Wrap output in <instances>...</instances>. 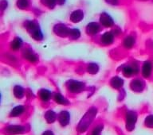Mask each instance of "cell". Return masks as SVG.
<instances>
[{"instance_id":"6da1fadb","label":"cell","mask_w":153,"mask_h":135,"mask_svg":"<svg viewBox=\"0 0 153 135\" xmlns=\"http://www.w3.org/2000/svg\"><path fill=\"white\" fill-rule=\"evenodd\" d=\"M96 114H97V110L93 109V108L89 110L87 112V114L84 116V118L79 124V130L81 132H84L86 129L88 128V125L91 123V122L93 121V118Z\"/></svg>"},{"instance_id":"7a4b0ae2","label":"cell","mask_w":153,"mask_h":135,"mask_svg":"<svg viewBox=\"0 0 153 135\" xmlns=\"http://www.w3.org/2000/svg\"><path fill=\"white\" fill-rule=\"evenodd\" d=\"M136 114L133 111H129L127 114L126 126L128 131H132L135 127V124L136 122Z\"/></svg>"},{"instance_id":"3957f363","label":"cell","mask_w":153,"mask_h":135,"mask_svg":"<svg viewBox=\"0 0 153 135\" xmlns=\"http://www.w3.org/2000/svg\"><path fill=\"white\" fill-rule=\"evenodd\" d=\"M100 20L103 26H106V27L111 26L112 24H113V20L112 19V18H111L108 14H105V13H103V14L100 15Z\"/></svg>"},{"instance_id":"277c9868","label":"cell","mask_w":153,"mask_h":135,"mask_svg":"<svg viewBox=\"0 0 153 135\" xmlns=\"http://www.w3.org/2000/svg\"><path fill=\"white\" fill-rule=\"evenodd\" d=\"M84 18V14L83 12L78 10H75L74 12H73L70 16V18L74 22H78V21H81Z\"/></svg>"},{"instance_id":"5b68a950","label":"cell","mask_w":153,"mask_h":135,"mask_svg":"<svg viewBox=\"0 0 153 135\" xmlns=\"http://www.w3.org/2000/svg\"><path fill=\"white\" fill-rule=\"evenodd\" d=\"M59 121L62 126H66L69 122V114L67 111H62L59 115Z\"/></svg>"},{"instance_id":"8992f818","label":"cell","mask_w":153,"mask_h":135,"mask_svg":"<svg viewBox=\"0 0 153 135\" xmlns=\"http://www.w3.org/2000/svg\"><path fill=\"white\" fill-rule=\"evenodd\" d=\"M54 31L57 34H59V35L62 36H65L69 33V30L65 26H62V25H58V26H56L54 28Z\"/></svg>"},{"instance_id":"52a82bcc","label":"cell","mask_w":153,"mask_h":135,"mask_svg":"<svg viewBox=\"0 0 153 135\" xmlns=\"http://www.w3.org/2000/svg\"><path fill=\"white\" fill-rule=\"evenodd\" d=\"M152 72V64L150 62H145L143 67V75L144 77H148Z\"/></svg>"},{"instance_id":"ba28073f","label":"cell","mask_w":153,"mask_h":135,"mask_svg":"<svg viewBox=\"0 0 153 135\" xmlns=\"http://www.w3.org/2000/svg\"><path fill=\"white\" fill-rule=\"evenodd\" d=\"M99 30V26H98L97 24L94 23V22H92L87 27V32L88 33H91V34H94V33H97Z\"/></svg>"},{"instance_id":"9c48e42d","label":"cell","mask_w":153,"mask_h":135,"mask_svg":"<svg viewBox=\"0 0 153 135\" xmlns=\"http://www.w3.org/2000/svg\"><path fill=\"white\" fill-rule=\"evenodd\" d=\"M69 88L72 91H80L82 88V84L79 82H71Z\"/></svg>"},{"instance_id":"30bf717a","label":"cell","mask_w":153,"mask_h":135,"mask_svg":"<svg viewBox=\"0 0 153 135\" xmlns=\"http://www.w3.org/2000/svg\"><path fill=\"white\" fill-rule=\"evenodd\" d=\"M24 128L22 126H11L7 128V131L12 134H19L23 131Z\"/></svg>"},{"instance_id":"8fae6325","label":"cell","mask_w":153,"mask_h":135,"mask_svg":"<svg viewBox=\"0 0 153 135\" xmlns=\"http://www.w3.org/2000/svg\"><path fill=\"white\" fill-rule=\"evenodd\" d=\"M131 87H132V89L134 91H140L143 90V83L140 80L134 81L132 84H131Z\"/></svg>"},{"instance_id":"7c38bea8","label":"cell","mask_w":153,"mask_h":135,"mask_svg":"<svg viewBox=\"0 0 153 135\" xmlns=\"http://www.w3.org/2000/svg\"><path fill=\"white\" fill-rule=\"evenodd\" d=\"M101 41L105 44L111 43L113 41V35L111 33H105L101 38Z\"/></svg>"},{"instance_id":"4fadbf2b","label":"cell","mask_w":153,"mask_h":135,"mask_svg":"<svg viewBox=\"0 0 153 135\" xmlns=\"http://www.w3.org/2000/svg\"><path fill=\"white\" fill-rule=\"evenodd\" d=\"M23 107L22 106H18V107H14V109L11 111L10 115L11 116H18L19 114H21L23 112Z\"/></svg>"},{"instance_id":"5bb4252c","label":"cell","mask_w":153,"mask_h":135,"mask_svg":"<svg viewBox=\"0 0 153 135\" xmlns=\"http://www.w3.org/2000/svg\"><path fill=\"white\" fill-rule=\"evenodd\" d=\"M45 118H46V120H47L49 122H53L55 121V119H56V114L53 111H48L45 114Z\"/></svg>"},{"instance_id":"9a60e30c","label":"cell","mask_w":153,"mask_h":135,"mask_svg":"<svg viewBox=\"0 0 153 135\" xmlns=\"http://www.w3.org/2000/svg\"><path fill=\"white\" fill-rule=\"evenodd\" d=\"M14 95L18 98H22L23 95V89L20 87V86H16L14 88Z\"/></svg>"},{"instance_id":"2e32d148","label":"cell","mask_w":153,"mask_h":135,"mask_svg":"<svg viewBox=\"0 0 153 135\" xmlns=\"http://www.w3.org/2000/svg\"><path fill=\"white\" fill-rule=\"evenodd\" d=\"M41 98L44 101H47L50 98V92L47 90H42L41 91Z\"/></svg>"},{"instance_id":"e0dca14e","label":"cell","mask_w":153,"mask_h":135,"mask_svg":"<svg viewBox=\"0 0 153 135\" xmlns=\"http://www.w3.org/2000/svg\"><path fill=\"white\" fill-rule=\"evenodd\" d=\"M112 84L113 86V88H119L120 86H122L123 84V81L122 80L119 78H115L112 82Z\"/></svg>"},{"instance_id":"ac0fdd59","label":"cell","mask_w":153,"mask_h":135,"mask_svg":"<svg viewBox=\"0 0 153 135\" xmlns=\"http://www.w3.org/2000/svg\"><path fill=\"white\" fill-rule=\"evenodd\" d=\"M145 125L148 127L153 128V115H149L146 118Z\"/></svg>"},{"instance_id":"d6986e66","label":"cell","mask_w":153,"mask_h":135,"mask_svg":"<svg viewBox=\"0 0 153 135\" xmlns=\"http://www.w3.org/2000/svg\"><path fill=\"white\" fill-rule=\"evenodd\" d=\"M55 100H56V102L58 103H62V104H65V103H67V100L65 99L63 96H62L61 95H59V94H57V95H56V97H55Z\"/></svg>"},{"instance_id":"ffe728a7","label":"cell","mask_w":153,"mask_h":135,"mask_svg":"<svg viewBox=\"0 0 153 135\" xmlns=\"http://www.w3.org/2000/svg\"><path fill=\"white\" fill-rule=\"evenodd\" d=\"M22 45V41L19 39V38H16L15 40H14V41H12V48L14 49H19Z\"/></svg>"},{"instance_id":"44dd1931","label":"cell","mask_w":153,"mask_h":135,"mask_svg":"<svg viewBox=\"0 0 153 135\" xmlns=\"http://www.w3.org/2000/svg\"><path fill=\"white\" fill-rule=\"evenodd\" d=\"M133 44H134V40H133V38H131V37L127 38L126 39H125V41H124V45H125L127 48L131 47Z\"/></svg>"},{"instance_id":"7402d4cb","label":"cell","mask_w":153,"mask_h":135,"mask_svg":"<svg viewBox=\"0 0 153 135\" xmlns=\"http://www.w3.org/2000/svg\"><path fill=\"white\" fill-rule=\"evenodd\" d=\"M69 34L71 36L72 38H77L79 36H80V32H79L78 30H76V29H73V30H69Z\"/></svg>"},{"instance_id":"603a6c76","label":"cell","mask_w":153,"mask_h":135,"mask_svg":"<svg viewBox=\"0 0 153 135\" xmlns=\"http://www.w3.org/2000/svg\"><path fill=\"white\" fill-rule=\"evenodd\" d=\"M28 6V2L27 0H19L18 1V7H20L21 9H24Z\"/></svg>"},{"instance_id":"cb8c5ba5","label":"cell","mask_w":153,"mask_h":135,"mask_svg":"<svg viewBox=\"0 0 153 135\" xmlns=\"http://www.w3.org/2000/svg\"><path fill=\"white\" fill-rule=\"evenodd\" d=\"M56 0H42V2L49 7H53Z\"/></svg>"},{"instance_id":"d4e9b609","label":"cell","mask_w":153,"mask_h":135,"mask_svg":"<svg viewBox=\"0 0 153 135\" xmlns=\"http://www.w3.org/2000/svg\"><path fill=\"white\" fill-rule=\"evenodd\" d=\"M100 131H101V126L97 127L93 131V135H100Z\"/></svg>"},{"instance_id":"484cf974","label":"cell","mask_w":153,"mask_h":135,"mask_svg":"<svg viewBox=\"0 0 153 135\" xmlns=\"http://www.w3.org/2000/svg\"><path fill=\"white\" fill-rule=\"evenodd\" d=\"M106 1L112 5H115L117 3V0H106Z\"/></svg>"},{"instance_id":"4316f807","label":"cell","mask_w":153,"mask_h":135,"mask_svg":"<svg viewBox=\"0 0 153 135\" xmlns=\"http://www.w3.org/2000/svg\"><path fill=\"white\" fill-rule=\"evenodd\" d=\"M43 135H53V133L51 132V131H46V132H45V133L43 134Z\"/></svg>"},{"instance_id":"83f0119b","label":"cell","mask_w":153,"mask_h":135,"mask_svg":"<svg viewBox=\"0 0 153 135\" xmlns=\"http://www.w3.org/2000/svg\"><path fill=\"white\" fill-rule=\"evenodd\" d=\"M57 2H58V3H59L60 5H62V3H63V2H65V0H57Z\"/></svg>"}]
</instances>
